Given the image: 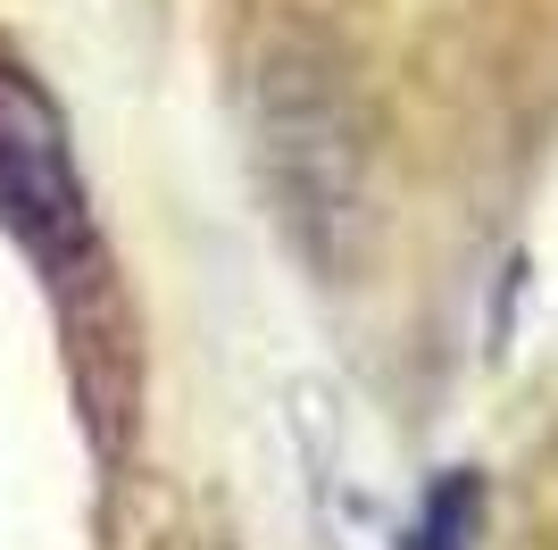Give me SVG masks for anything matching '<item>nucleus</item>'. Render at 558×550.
Masks as SVG:
<instances>
[{
  "label": "nucleus",
  "instance_id": "2",
  "mask_svg": "<svg viewBox=\"0 0 558 550\" xmlns=\"http://www.w3.org/2000/svg\"><path fill=\"white\" fill-rule=\"evenodd\" d=\"M0 208L43 259H84L93 251V208L68 159V125L25 75L0 68Z\"/></svg>",
  "mask_w": 558,
  "mask_h": 550
},
{
  "label": "nucleus",
  "instance_id": "3",
  "mask_svg": "<svg viewBox=\"0 0 558 550\" xmlns=\"http://www.w3.org/2000/svg\"><path fill=\"white\" fill-rule=\"evenodd\" d=\"M475 509H484V492H475V476H450L442 492L425 501L417 550H466V526H475Z\"/></svg>",
  "mask_w": 558,
  "mask_h": 550
},
{
  "label": "nucleus",
  "instance_id": "1",
  "mask_svg": "<svg viewBox=\"0 0 558 550\" xmlns=\"http://www.w3.org/2000/svg\"><path fill=\"white\" fill-rule=\"evenodd\" d=\"M267 167L283 183V208L301 217L308 251H333L326 226L350 217V183H359V142L317 68H276L267 75Z\"/></svg>",
  "mask_w": 558,
  "mask_h": 550
}]
</instances>
